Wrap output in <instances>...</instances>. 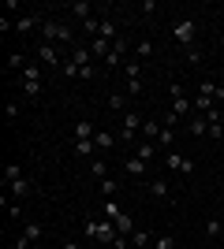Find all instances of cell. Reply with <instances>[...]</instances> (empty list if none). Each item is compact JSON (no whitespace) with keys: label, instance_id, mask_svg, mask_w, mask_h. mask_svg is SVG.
Wrapping results in <instances>:
<instances>
[{"label":"cell","instance_id":"1","mask_svg":"<svg viewBox=\"0 0 224 249\" xmlns=\"http://www.w3.org/2000/svg\"><path fill=\"white\" fill-rule=\"evenodd\" d=\"M82 231H86V238H94L97 246H112V242H116V234H120L112 219H86Z\"/></svg>","mask_w":224,"mask_h":249},{"label":"cell","instance_id":"2","mask_svg":"<svg viewBox=\"0 0 224 249\" xmlns=\"http://www.w3.org/2000/svg\"><path fill=\"white\" fill-rule=\"evenodd\" d=\"M172 34H176V41H180L183 49H194V41H198V26H194L191 19H176L172 22Z\"/></svg>","mask_w":224,"mask_h":249},{"label":"cell","instance_id":"3","mask_svg":"<svg viewBox=\"0 0 224 249\" xmlns=\"http://www.w3.org/2000/svg\"><path fill=\"white\" fill-rule=\"evenodd\" d=\"M142 123H146V119H142L139 112H123V126H120V138H123V142H139V134H142Z\"/></svg>","mask_w":224,"mask_h":249},{"label":"cell","instance_id":"4","mask_svg":"<svg viewBox=\"0 0 224 249\" xmlns=\"http://www.w3.org/2000/svg\"><path fill=\"white\" fill-rule=\"evenodd\" d=\"M164 164H168L172 171L187 175V178L194 175V160H187V156H183V153H176V149H168V153H164Z\"/></svg>","mask_w":224,"mask_h":249},{"label":"cell","instance_id":"5","mask_svg":"<svg viewBox=\"0 0 224 249\" xmlns=\"http://www.w3.org/2000/svg\"><path fill=\"white\" fill-rule=\"evenodd\" d=\"M41 234H45L41 223H26V227H22V234L15 238V249H30L34 242H41Z\"/></svg>","mask_w":224,"mask_h":249},{"label":"cell","instance_id":"6","mask_svg":"<svg viewBox=\"0 0 224 249\" xmlns=\"http://www.w3.org/2000/svg\"><path fill=\"white\" fill-rule=\"evenodd\" d=\"M71 60L79 63V71H90V67H97V60H94V52H90V45H75V49H71Z\"/></svg>","mask_w":224,"mask_h":249},{"label":"cell","instance_id":"7","mask_svg":"<svg viewBox=\"0 0 224 249\" xmlns=\"http://www.w3.org/2000/svg\"><path fill=\"white\" fill-rule=\"evenodd\" d=\"M38 63H45V67H64L56 45H41V41H38Z\"/></svg>","mask_w":224,"mask_h":249},{"label":"cell","instance_id":"8","mask_svg":"<svg viewBox=\"0 0 224 249\" xmlns=\"http://www.w3.org/2000/svg\"><path fill=\"white\" fill-rule=\"evenodd\" d=\"M94 134H97V126L90 123V119H79V123L71 126V142H94Z\"/></svg>","mask_w":224,"mask_h":249},{"label":"cell","instance_id":"9","mask_svg":"<svg viewBox=\"0 0 224 249\" xmlns=\"http://www.w3.org/2000/svg\"><path fill=\"white\" fill-rule=\"evenodd\" d=\"M67 15L86 22V19H94V4H90V0H75V4H67Z\"/></svg>","mask_w":224,"mask_h":249},{"label":"cell","instance_id":"10","mask_svg":"<svg viewBox=\"0 0 224 249\" xmlns=\"http://www.w3.org/2000/svg\"><path fill=\"white\" fill-rule=\"evenodd\" d=\"M97 37H101V41H116V37H123V34L116 30V19H112V15H101V26H97Z\"/></svg>","mask_w":224,"mask_h":249},{"label":"cell","instance_id":"11","mask_svg":"<svg viewBox=\"0 0 224 249\" xmlns=\"http://www.w3.org/2000/svg\"><path fill=\"white\" fill-rule=\"evenodd\" d=\"M8 194H11V197H30V194H34L30 175H22V178H15V182H8Z\"/></svg>","mask_w":224,"mask_h":249},{"label":"cell","instance_id":"12","mask_svg":"<svg viewBox=\"0 0 224 249\" xmlns=\"http://www.w3.org/2000/svg\"><path fill=\"white\" fill-rule=\"evenodd\" d=\"M34 26H38V30L45 26V19H41V15H19V19H15V34H30Z\"/></svg>","mask_w":224,"mask_h":249},{"label":"cell","instance_id":"13","mask_svg":"<svg viewBox=\"0 0 224 249\" xmlns=\"http://www.w3.org/2000/svg\"><path fill=\"white\" fill-rule=\"evenodd\" d=\"M198 93H202V97H209V101H217V104H221V101H224V86H217L213 78H202V86H198Z\"/></svg>","mask_w":224,"mask_h":249},{"label":"cell","instance_id":"14","mask_svg":"<svg viewBox=\"0 0 224 249\" xmlns=\"http://www.w3.org/2000/svg\"><path fill=\"white\" fill-rule=\"evenodd\" d=\"M187 134H194V138H205V134H209V123H205V115L194 112L191 119H187Z\"/></svg>","mask_w":224,"mask_h":249},{"label":"cell","instance_id":"15","mask_svg":"<svg viewBox=\"0 0 224 249\" xmlns=\"http://www.w3.org/2000/svg\"><path fill=\"white\" fill-rule=\"evenodd\" d=\"M123 171H127L131 178H142L149 171V164H146V160H139V156H127V160H123Z\"/></svg>","mask_w":224,"mask_h":249},{"label":"cell","instance_id":"16","mask_svg":"<svg viewBox=\"0 0 224 249\" xmlns=\"http://www.w3.org/2000/svg\"><path fill=\"white\" fill-rule=\"evenodd\" d=\"M146 190H149V194H153L157 201H168V197H172V186L164 182V178H153V182H149Z\"/></svg>","mask_w":224,"mask_h":249},{"label":"cell","instance_id":"17","mask_svg":"<svg viewBox=\"0 0 224 249\" xmlns=\"http://www.w3.org/2000/svg\"><path fill=\"white\" fill-rule=\"evenodd\" d=\"M161 130H164V126H157V119H146V123H142L139 142H157V138H161Z\"/></svg>","mask_w":224,"mask_h":249},{"label":"cell","instance_id":"18","mask_svg":"<svg viewBox=\"0 0 224 249\" xmlns=\"http://www.w3.org/2000/svg\"><path fill=\"white\" fill-rule=\"evenodd\" d=\"M157 142H139V145H135V156H139V160H146V164H149V160H153V156H157Z\"/></svg>","mask_w":224,"mask_h":249},{"label":"cell","instance_id":"19","mask_svg":"<svg viewBox=\"0 0 224 249\" xmlns=\"http://www.w3.org/2000/svg\"><path fill=\"white\" fill-rule=\"evenodd\" d=\"M94 145L101 149V153H108V149L116 145V134H112V130H97V134H94Z\"/></svg>","mask_w":224,"mask_h":249},{"label":"cell","instance_id":"20","mask_svg":"<svg viewBox=\"0 0 224 249\" xmlns=\"http://www.w3.org/2000/svg\"><path fill=\"white\" fill-rule=\"evenodd\" d=\"M153 246V234H149V231H135V234H131V249H149Z\"/></svg>","mask_w":224,"mask_h":249},{"label":"cell","instance_id":"21","mask_svg":"<svg viewBox=\"0 0 224 249\" xmlns=\"http://www.w3.org/2000/svg\"><path fill=\"white\" fill-rule=\"evenodd\" d=\"M90 52H94V60L105 63V56L112 52V41H101V37H94V41H90Z\"/></svg>","mask_w":224,"mask_h":249},{"label":"cell","instance_id":"22","mask_svg":"<svg viewBox=\"0 0 224 249\" xmlns=\"http://www.w3.org/2000/svg\"><path fill=\"white\" fill-rule=\"evenodd\" d=\"M112 223H116V231H120V234H123V238H131V234L139 231V227H135V219H131L127 212H123V216H120V219H112Z\"/></svg>","mask_w":224,"mask_h":249},{"label":"cell","instance_id":"23","mask_svg":"<svg viewBox=\"0 0 224 249\" xmlns=\"http://www.w3.org/2000/svg\"><path fill=\"white\" fill-rule=\"evenodd\" d=\"M153 249H176V234H172V231H161L157 238H153Z\"/></svg>","mask_w":224,"mask_h":249},{"label":"cell","instance_id":"24","mask_svg":"<svg viewBox=\"0 0 224 249\" xmlns=\"http://www.w3.org/2000/svg\"><path fill=\"white\" fill-rule=\"evenodd\" d=\"M19 78H22V82H41V67H38V60L26 63V71H22Z\"/></svg>","mask_w":224,"mask_h":249},{"label":"cell","instance_id":"25","mask_svg":"<svg viewBox=\"0 0 224 249\" xmlns=\"http://www.w3.org/2000/svg\"><path fill=\"white\" fill-rule=\"evenodd\" d=\"M8 71H26V56H22V52H11V56H8Z\"/></svg>","mask_w":224,"mask_h":249},{"label":"cell","instance_id":"26","mask_svg":"<svg viewBox=\"0 0 224 249\" xmlns=\"http://www.w3.org/2000/svg\"><path fill=\"white\" fill-rule=\"evenodd\" d=\"M116 190H120V182H116L112 175H108V178H101V194H105V201H112V197H116Z\"/></svg>","mask_w":224,"mask_h":249},{"label":"cell","instance_id":"27","mask_svg":"<svg viewBox=\"0 0 224 249\" xmlns=\"http://www.w3.org/2000/svg\"><path fill=\"white\" fill-rule=\"evenodd\" d=\"M71 149H75V156H94L97 153L94 142H71Z\"/></svg>","mask_w":224,"mask_h":249},{"label":"cell","instance_id":"28","mask_svg":"<svg viewBox=\"0 0 224 249\" xmlns=\"http://www.w3.org/2000/svg\"><path fill=\"white\" fill-rule=\"evenodd\" d=\"M157 145L164 149V153H168V149L176 145V130H168V126H164V130H161V138H157Z\"/></svg>","mask_w":224,"mask_h":249},{"label":"cell","instance_id":"29","mask_svg":"<svg viewBox=\"0 0 224 249\" xmlns=\"http://www.w3.org/2000/svg\"><path fill=\"white\" fill-rule=\"evenodd\" d=\"M22 175H26V171H22L19 164H8V167H4V186H8V182H15V178H22Z\"/></svg>","mask_w":224,"mask_h":249},{"label":"cell","instance_id":"30","mask_svg":"<svg viewBox=\"0 0 224 249\" xmlns=\"http://www.w3.org/2000/svg\"><path fill=\"white\" fill-rule=\"evenodd\" d=\"M135 56H139V60H149V56H153V41H135Z\"/></svg>","mask_w":224,"mask_h":249},{"label":"cell","instance_id":"31","mask_svg":"<svg viewBox=\"0 0 224 249\" xmlns=\"http://www.w3.org/2000/svg\"><path fill=\"white\" fill-rule=\"evenodd\" d=\"M123 74H127V78H142V63L139 60H127V63H123Z\"/></svg>","mask_w":224,"mask_h":249},{"label":"cell","instance_id":"32","mask_svg":"<svg viewBox=\"0 0 224 249\" xmlns=\"http://www.w3.org/2000/svg\"><path fill=\"white\" fill-rule=\"evenodd\" d=\"M90 175L94 178H108V164L105 160H94V164H90Z\"/></svg>","mask_w":224,"mask_h":249},{"label":"cell","instance_id":"33","mask_svg":"<svg viewBox=\"0 0 224 249\" xmlns=\"http://www.w3.org/2000/svg\"><path fill=\"white\" fill-rule=\"evenodd\" d=\"M108 108H112V112H123V108H127V97H123V93H112V97H108Z\"/></svg>","mask_w":224,"mask_h":249},{"label":"cell","instance_id":"34","mask_svg":"<svg viewBox=\"0 0 224 249\" xmlns=\"http://www.w3.org/2000/svg\"><path fill=\"white\" fill-rule=\"evenodd\" d=\"M217 234H224V223L221 219H209L205 223V238H217Z\"/></svg>","mask_w":224,"mask_h":249},{"label":"cell","instance_id":"35","mask_svg":"<svg viewBox=\"0 0 224 249\" xmlns=\"http://www.w3.org/2000/svg\"><path fill=\"white\" fill-rule=\"evenodd\" d=\"M38 93H41V82H22V97H30V101H34Z\"/></svg>","mask_w":224,"mask_h":249},{"label":"cell","instance_id":"36","mask_svg":"<svg viewBox=\"0 0 224 249\" xmlns=\"http://www.w3.org/2000/svg\"><path fill=\"white\" fill-rule=\"evenodd\" d=\"M105 216L108 219H120V216H123V208H120L116 201H105Z\"/></svg>","mask_w":224,"mask_h":249},{"label":"cell","instance_id":"37","mask_svg":"<svg viewBox=\"0 0 224 249\" xmlns=\"http://www.w3.org/2000/svg\"><path fill=\"white\" fill-rule=\"evenodd\" d=\"M142 89H146V86H142V78H127V93H131V97H142Z\"/></svg>","mask_w":224,"mask_h":249},{"label":"cell","instance_id":"38","mask_svg":"<svg viewBox=\"0 0 224 249\" xmlns=\"http://www.w3.org/2000/svg\"><path fill=\"white\" fill-rule=\"evenodd\" d=\"M168 97H172V101H187V93H183L180 82H168Z\"/></svg>","mask_w":224,"mask_h":249},{"label":"cell","instance_id":"39","mask_svg":"<svg viewBox=\"0 0 224 249\" xmlns=\"http://www.w3.org/2000/svg\"><path fill=\"white\" fill-rule=\"evenodd\" d=\"M97 26H101V19H97V15H94V19H86V22H82V34H90V37H97Z\"/></svg>","mask_w":224,"mask_h":249},{"label":"cell","instance_id":"40","mask_svg":"<svg viewBox=\"0 0 224 249\" xmlns=\"http://www.w3.org/2000/svg\"><path fill=\"white\" fill-rule=\"evenodd\" d=\"M60 71H64L67 78H79V63H75V60H64V67H60Z\"/></svg>","mask_w":224,"mask_h":249},{"label":"cell","instance_id":"41","mask_svg":"<svg viewBox=\"0 0 224 249\" xmlns=\"http://www.w3.org/2000/svg\"><path fill=\"white\" fill-rule=\"evenodd\" d=\"M105 67H123V56H120V52H108V56H105Z\"/></svg>","mask_w":224,"mask_h":249},{"label":"cell","instance_id":"42","mask_svg":"<svg viewBox=\"0 0 224 249\" xmlns=\"http://www.w3.org/2000/svg\"><path fill=\"white\" fill-rule=\"evenodd\" d=\"M4 115H8V123H15V119H19V104H15V101H8V108H4Z\"/></svg>","mask_w":224,"mask_h":249},{"label":"cell","instance_id":"43","mask_svg":"<svg viewBox=\"0 0 224 249\" xmlns=\"http://www.w3.org/2000/svg\"><path fill=\"white\" fill-rule=\"evenodd\" d=\"M127 49H131V41H127V37H116V41H112V52H120V56H123Z\"/></svg>","mask_w":224,"mask_h":249},{"label":"cell","instance_id":"44","mask_svg":"<svg viewBox=\"0 0 224 249\" xmlns=\"http://www.w3.org/2000/svg\"><path fill=\"white\" fill-rule=\"evenodd\" d=\"M187 60H191V63H202V49H198V45H194V49H187Z\"/></svg>","mask_w":224,"mask_h":249},{"label":"cell","instance_id":"45","mask_svg":"<svg viewBox=\"0 0 224 249\" xmlns=\"http://www.w3.org/2000/svg\"><path fill=\"white\" fill-rule=\"evenodd\" d=\"M213 126H221V130H224V112H221V119H217V123Z\"/></svg>","mask_w":224,"mask_h":249},{"label":"cell","instance_id":"46","mask_svg":"<svg viewBox=\"0 0 224 249\" xmlns=\"http://www.w3.org/2000/svg\"><path fill=\"white\" fill-rule=\"evenodd\" d=\"M60 249H79V246H75V242H67V246H60Z\"/></svg>","mask_w":224,"mask_h":249}]
</instances>
